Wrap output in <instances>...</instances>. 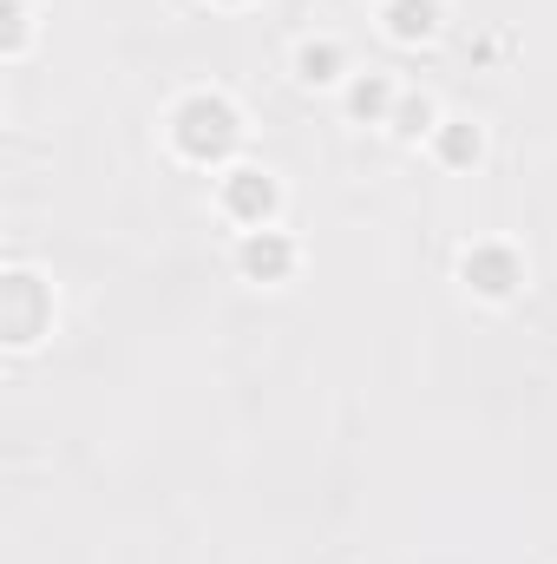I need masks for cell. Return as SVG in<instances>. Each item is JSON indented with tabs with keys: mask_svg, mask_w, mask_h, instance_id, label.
<instances>
[{
	"mask_svg": "<svg viewBox=\"0 0 557 564\" xmlns=\"http://www.w3.org/2000/svg\"><path fill=\"white\" fill-rule=\"evenodd\" d=\"M171 144H177L190 164H223V158L243 144V112H237L223 93H190V99L171 112Z\"/></svg>",
	"mask_w": 557,
	"mask_h": 564,
	"instance_id": "1",
	"label": "cell"
},
{
	"mask_svg": "<svg viewBox=\"0 0 557 564\" xmlns=\"http://www.w3.org/2000/svg\"><path fill=\"white\" fill-rule=\"evenodd\" d=\"M217 204H223V217H237L243 230H270V217H276L282 191H276V177H270V171H250V164H237V171L223 177Z\"/></svg>",
	"mask_w": 557,
	"mask_h": 564,
	"instance_id": "2",
	"label": "cell"
},
{
	"mask_svg": "<svg viewBox=\"0 0 557 564\" xmlns=\"http://www.w3.org/2000/svg\"><path fill=\"white\" fill-rule=\"evenodd\" d=\"M459 276H466V289H479V295L505 302V295L525 282V263H518V250H512V243H472V250L459 257Z\"/></svg>",
	"mask_w": 557,
	"mask_h": 564,
	"instance_id": "3",
	"label": "cell"
},
{
	"mask_svg": "<svg viewBox=\"0 0 557 564\" xmlns=\"http://www.w3.org/2000/svg\"><path fill=\"white\" fill-rule=\"evenodd\" d=\"M0 295H7V341H40V328L53 322V295H46V282L26 276V270H13V276L0 282Z\"/></svg>",
	"mask_w": 557,
	"mask_h": 564,
	"instance_id": "4",
	"label": "cell"
},
{
	"mask_svg": "<svg viewBox=\"0 0 557 564\" xmlns=\"http://www.w3.org/2000/svg\"><path fill=\"white\" fill-rule=\"evenodd\" d=\"M237 270H243L250 282H288V270H295V243H288L282 230H243Z\"/></svg>",
	"mask_w": 557,
	"mask_h": 564,
	"instance_id": "5",
	"label": "cell"
},
{
	"mask_svg": "<svg viewBox=\"0 0 557 564\" xmlns=\"http://www.w3.org/2000/svg\"><path fill=\"white\" fill-rule=\"evenodd\" d=\"M433 151H439V164L466 171V164H479V151H485V132H479L472 119H439V126H433Z\"/></svg>",
	"mask_w": 557,
	"mask_h": 564,
	"instance_id": "6",
	"label": "cell"
},
{
	"mask_svg": "<svg viewBox=\"0 0 557 564\" xmlns=\"http://www.w3.org/2000/svg\"><path fill=\"white\" fill-rule=\"evenodd\" d=\"M394 99H401V93H394V79H387V73H361V79L348 86V112H354V119H368V126L394 119Z\"/></svg>",
	"mask_w": 557,
	"mask_h": 564,
	"instance_id": "7",
	"label": "cell"
},
{
	"mask_svg": "<svg viewBox=\"0 0 557 564\" xmlns=\"http://www.w3.org/2000/svg\"><path fill=\"white\" fill-rule=\"evenodd\" d=\"M433 26H439V0H387L394 40H433Z\"/></svg>",
	"mask_w": 557,
	"mask_h": 564,
	"instance_id": "8",
	"label": "cell"
},
{
	"mask_svg": "<svg viewBox=\"0 0 557 564\" xmlns=\"http://www.w3.org/2000/svg\"><path fill=\"white\" fill-rule=\"evenodd\" d=\"M295 73H302L308 86L341 79V46H335V40H302V46H295Z\"/></svg>",
	"mask_w": 557,
	"mask_h": 564,
	"instance_id": "9",
	"label": "cell"
},
{
	"mask_svg": "<svg viewBox=\"0 0 557 564\" xmlns=\"http://www.w3.org/2000/svg\"><path fill=\"white\" fill-rule=\"evenodd\" d=\"M394 132H401V139L433 132V106H426V99H414V93H407V99H394Z\"/></svg>",
	"mask_w": 557,
	"mask_h": 564,
	"instance_id": "10",
	"label": "cell"
},
{
	"mask_svg": "<svg viewBox=\"0 0 557 564\" xmlns=\"http://www.w3.org/2000/svg\"><path fill=\"white\" fill-rule=\"evenodd\" d=\"M7 20H13L7 26V53H20L26 46V0H7Z\"/></svg>",
	"mask_w": 557,
	"mask_h": 564,
	"instance_id": "11",
	"label": "cell"
}]
</instances>
